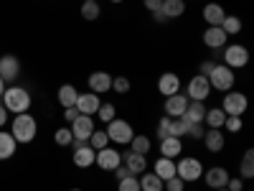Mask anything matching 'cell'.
<instances>
[{
	"mask_svg": "<svg viewBox=\"0 0 254 191\" xmlns=\"http://www.w3.org/2000/svg\"><path fill=\"white\" fill-rule=\"evenodd\" d=\"M3 104H5V110L8 112H15V115H23V112H28V107H31V95H28V90H23V87H8L5 92H3Z\"/></svg>",
	"mask_w": 254,
	"mask_h": 191,
	"instance_id": "cell-1",
	"label": "cell"
},
{
	"mask_svg": "<svg viewBox=\"0 0 254 191\" xmlns=\"http://www.w3.org/2000/svg\"><path fill=\"white\" fill-rule=\"evenodd\" d=\"M36 133H38V125H36V117L33 115H28V112H23V115H15V120H13V127H10V135L15 138V143H31L33 138H36Z\"/></svg>",
	"mask_w": 254,
	"mask_h": 191,
	"instance_id": "cell-2",
	"label": "cell"
},
{
	"mask_svg": "<svg viewBox=\"0 0 254 191\" xmlns=\"http://www.w3.org/2000/svg\"><path fill=\"white\" fill-rule=\"evenodd\" d=\"M234 82H237L234 69H229L226 64H216L208 74V84H211V90H216V92H231L234 90Z\"/></svg>",
	"mask_w": 254,
	"mask_h": 191,
	"instance_id": "cell-3",
	"label": "cell"
},
{
	"mask_svg": "<svg viewBox=\"0 0 254 191\" xmlns=\"http://www.w3.org/2000/svg\"><path fill=\"white\" fill-rule=\"evenodd\" d=\"M107 138H110V143H117V145H130V140H132V135H135V130H132V125L127 122V120H120V117H115V120H110L107 122Z\"/></svg>",
	"mask_w": 254,
	"mask_h": 191,
	"instance_id": "cell-4",
	"label": "cell"
},
{
	"mask_svg": "<svg viewBox=\"0 0 254 191\" xmlns=\"http://www.w3.org/2000/svg\"><path fill=\"white\" fill-rule=\"evenodd\" d=\"M176 176L183 179L186 184L198 181V179L203 176V163H201V158H193V156L181 158V161L176 163Z\"/></svg>",
	"mask_w": 254,
	"mask_h": 191,
	"instance_id": "cell-5",
	"label": "cell"
},
{
	"mask_svg": "<svg viewBox=\"0 0 254 191\" xmlns=\"http://www.w3.org/2000/svg\"><path fill=\"white\" fill-rule=\"evenodd\" d=\"M249 107V99L244 92H224V102L221 110L226 112V117H242Z\"/></svg>",
	"mask_w": 254,
	"mask_h": 191,
	"instance_id": "cell-6",
	"label": "cell"
},
{
	"mask_svg": "<svg viewBox=\"0 0 254 191\" xmlns=\"http://www.w3.org/2000/svg\"><path fill=\"white\" fill-rule=\"evenodd\" d=\"M224 64L229 69H242L249 64V49L242 46V44H226L224 46Z\"/></svg>",
	"mask_w": 254,
	"mask_h": 191,
	"instance_id": "cell-7",
	"label": "cell"
},
{
	"mask_svg": "<svg viewBox=\"0 0 254 191\" xmlns=\"http://www.w3.org/2000/svg\"><path fill=\"white\" fill-rule=\"evenodd\" d=\"M211 95V84H208V77H201L196 74L193 79H190L186 84V97L188 99H193V102H206Z\"/></svg>",
	"mask_w": 254,
	"mask_h": 191,
	"instance_id": "cell-8",
	"label": "cell"
},
{
	"mask_svg": "<svg viewBox=\"0 0 254 191\" xmlns=\"http://www.w3.org/2000/svg\"><path fill=\"white\" fill-rule=\"evenodd\" d=\"M94 163L102 168V171H115V168L122 163V153L117 151V148H102V151H97V158Z\"/></svg>",
	"mask_w": 254,
	"mask_h": 191,
	"instance_id": "cell-9",
	"label": "cell"
},
{
	"mask_svg": "<svg viewBox=\"0 0 254 191\" xmlns=\"http://www.w3.org/2000/svg\"><path fill=\"white\" fill-rule=\"evenodd\" d=\"M71 135H74V140H89V135L94 133V120H92V115H79L74 122H71Z\"/></svg>",
	"mask_w": 254,
	"mask_h": 191,
	"instance_id": "cell-10",
	"label": "cell"
},
{
	"mask_svg": "<svg viewBox=\"0 0 254 191\" xmlns=\"http://www.w3.org/2000/svg\"><path fill=\"white\" fill-rule=\"evenodd\" d=\"M18 74H20V61H18V56H13V54L0 56V77H3V82H5V84H8V82H15Z\"/></svg>",
	"mask_w": 254,
	"mask_h": 191,
	"instance_id": "cell-11",
	"label": "cell"
},
{
	"mask_svg": "<svg viewBox=\"0 0 254 191\" xmlns=\"http://www.w3.org/2000/svg\"><path fill=\"white\" fill-rule=\"evenodd\" d=\"M201 179L206 181L208 189H226V181L231 176H229V171H226L224 166H214V168H208V171H203Z\"/></svg>",
	"mask_w": 254,
	"mask_h": 191,
	"instance_id": "cell-12",
	"label": "cell"
},
{
	"mask_svg": "<svg viewBox=\"0 0 254 191\" xmlns=\"http://www.w3.org/2000/svg\"><path fill=\"white\" fill-rule=\"evenodd\" d=\"M158 92L163 97H171V95H178L181 92V77L173 74V72H165L158 77Z\"/></svg>",
	"mask_w": 254,
	"mask_h": 191,
	"instance_id": "cell-13",
	"label": "cell"
},
{
	"mask_svg": "<svg viewBox=\"0 0 254 191\" xmlns=\"http://www.w3.org/2000/svg\"><path fill=\"white\" fill-rule=\"evenodd\" d=\"M99 104H102L99 95H94V92H84V95L76 97V104H74V107L79 110V115H97Z\"/></svg>",
	"mask_w": 254,
	"mask_h": 191,
	"instance_id": "cell-14",
	"label": "cell"
},
{
	"mask_svg": "<svg viewBox=\"0 0 254 191\" xmlns=\"http://www.w3.org/2000/svg\"><path fill=\"white\" fill-rule=\"evenodd\" d=\"M186 107H188V97L181 95V92H178V95H171V97H165V104H163V110H165L168 117H183Z\"/></svg>",
	"mask_w": 254,
	"mask_h": 191,
	"instance_id": "cell-15",
	"label": "cell"
},
{
	"mask_svg": "<svg viewBox=\"0 0 254 191\" xmlns=\"http://www.w3.org/2000/svg\"><path fill=\"white\" fill-rule=\"evenodd\" d=\"M226 41H229V36L221 31V26H208V28L203 31V44H206L208 49H214V51L224 49Z\"/></svg>",
	"mask_w": 254,
	"mask_h": 191,
	"instance_id": "cell-16",
	"label": "cell"
},
{
	"mask_svg": "<svg viewBox=\"0 0 254 191\" xmlns=\"http://www.w3.org/2000/svg\"><path fill=\"white\" fill-rule=\"evenodd\" d=\"M94 158H97V151H94L89 143L74 148V166L76 168H92L94 166Z\"/></svg>",
	"mask_w": 254,
	"mask_h": 191,
	"instance_id": "cell-17",
	"label": "cell"
},
{
	"mask_svg": "<svg viewBox=\"0 0 254 191\" xmlns=\"http://www.w3.org/2000/svg\"><path fill=\"white\" fill-rule=\"evenodd\" d=\"M87 82H89V92H94V95H104L112 90V74H107V72H94V74H89Z\"/></svg>",
	"mask_w": 254,
	"mask_h": 191,
	"instance_id": "cell-18",
	"label": "cell"
},
{
	"mask_svg": "<svg viewBox=\"0 0 254 191\" xmlns=\"http://www.w3.org/2000/svg\"><path fill=\"white\" fill-rule=\"evenodd\" d=\"M203 145L208 148L211 153H219V151H224L226 138H224V133L219 130V127H208V130L203 133Z\"/></svg>",
	"mask_w": 254,
	"mask_h": 191,
	"instance_id": "cell-19",
	"label": "cell"
},
{
	"mask_svg": "<svg viewBox=\"0 0 254 191\" xmlns=\"http://www.w3.org/2000/svg\"><path fill=\"white\" fill-rule=\"evenodd\" d=\"M122 163L130 168V174H132V176H140V174L147 171V158L140 156V153H132V151H127V153L122 156Z\"/></svg>",
	"mask_w": 254,
	"mask_h": 191,
	"instance_id": "cell-20",
	"label": "cell"
},
{
	"mask_svg": "<svg viewBox=\"0 0 254 191\" xmlns=\"http://www.w3.org/2000/svg\"><path fill=\"white\" fill-rule=\"evenodd\" d=\"M153 174L160 179V181H168V179H173L176 176V158H158L155 161V168H153Z\"/></svg>",
	"mask_w": 254,
	"mask_h": 191,
	"instance_id": "cell-21",
	"label": "cell"
},
{
	"mask_svg": "<svg viewBox=\"0 0 254 191\" xmlns=\"http://www.w3.org/2000/svg\"><path fill=\"white\" fill-rule=\"evenodd\" d=\"M181 153H183L181 138H163L160 140V156L163 158H178Z\"/></svg>",
	"mask_w": 254,
	"mask_h": 191,
	"instance_id": "cell-22",
	"label": "cell"
},
{
	"mask_svg": "<svg viewBox=\"0 0 254 191\" xmlns=\"http://www.w3.org/2000/svg\"><path fill=\"white\" fill-rule=\"evenodd\" d=\"M226 18V10L219 5V3H208L203 8V20L208 26H221V20Z\"/></svg>",
	"mask_w": 254,
	"mask_h": 191,
	"instance_id": "cell-23",
	"label": "cell"
},
{
	"mask_svg": "<svg viewBox=\"0 0 254 191\" xmlns=\"http://www.w3.org/2000/svg\"><path fill=\"white\" fill-rule=\"evenodd\" d=\"M76 97H79V92H76L74 84H61V87H59V95H56V99H59L61 107H74V104H76Z\"/></svg>",
	"mask_w": 254,
	"mask_h": 191,
	"instance_id": "cell-24",
	"label": "cell"
},
{
	"mask_svg": "<svg viewBox=\"0 0 254 191\" xmlns=\"http://www.w3.org/2000/svg\"><path fill=\"white\" fill-rule=\"evenodd\" d=\"M206 110H208V107H206L203 102H193V99H188V107H186L183 117H186L188 122H203Z\"/></svg>",
	"mask_w": 254,
	"mask_h": 191,
	"instance_id": "cell-25",
	"label": "cell"
},
{
	"mask_svg": "<svg viewBox=\"0 0 254 191\" xmlns=\"http://www.w3.org/2000/svg\"><path fill=\"white\" fill-rule=\"evenodd\" d=\"M160 10L165 13V18H168V20L181 18V15L186 13V0H163Z\"/></svg>",
	"mask_w": 254,
	"mask_h": 191,
	"instance_id": "cell-26",
	"label": "cell"
},
{
	"mask_svg": "<svg viewBox=\"0 0 254 191\" xmlns=\"http://www.w3.org/2000/svg\"><path fill=\"white\" fill-rule=\"evenodd\" d=\"M15 138L10 135V133H5V130H0V161H8V158H13V153H15Z\"/></svg>",
	"mask_w": 254,
	"mask_h": 191,
	"instance_id": "cell-27",
	"label": "cell"
},
{
	"mask_svg": "<svg viewBox=\"0 0 254 191\" xmlns=\"http://www.w3.org/2000/svg\"><path fill=\"white\" fill-rule=\"evenodd\" d=\"M137 181H140V191H163V181H160L153 171H150V174H147V171L140 174Z\"/></svg>",
	"mask_w": 254,
	"mask_h": 191,
	"instance_id": "cell-28",
	"label": "cell"
},
{
	"mask_svg": "<svg viewBox=\"0 0 254 191\" xmlns=\"http://www.w3.org/2000/svg\"><path fill=\"white\" fill-rule=\"evenodd\" d=\"M150 148H153V143H150L147 135H132V140H130V151L132 153L147 156V153H150Z\"/></svg>",
	"mask_w": 254,
	"mask_h": 191,
	"instance_id": "cell-29",
	"label": "cell"
},
{
	"mask_svg": "<svg viewBox=\"0 0 254 191\" xmlns=\"http://www.w3.org/2000/svg\"><path fill=\"white\" fill-rule=\"evenodd\" d=\"M224 120H226V112L221 110V107H211V110H206V117H203V122L208 125V127H224Z\"/></svg>",
	"mask_w": 254,
	"mask_h": 191,
	"instance_id": "cell-30",
	"label": "cell"
},
{
	"mask_svg": "<svg viewBox=\"0 0 254 191\" xmlns=\"http://www.w3.org/2000/svg\"><path fill=\"white\" fill-rule=\"evenodd\" d=\"M239 176L242 179H254V151L252 148L244 151V158H242V166H239Z\"/></svg>",
	"mask_w": 254,
	"mask_h": 191,
	"instance_id": "cell-31",
	"label": "cell"
},
{
	"mask_svg": "<svg viewBox=\"0 0 254 191\" xmlns=\"http://www.w3.org/2000/svg\"><path fill=\"white\" fill-rule=\"evenodd\" d=\"M221 31H224L226 36H237V33L242 31V18H239V15H226V18L221 20Z\"/></svg>",
	"mask_w": 254,
	"mask_h": 191,
	"instance_id": "cell-32",
	"label": "cell"
},
{
	"mask_svg": "<svg viewBox=\"0 0 254 191\" xmlns=\"http://www.w3.org/2000/svg\"><path fill=\"white\" fill-rule=\"evenodd\" d=\"M188 127H190V122H188L186 117H173V122H171V135H173V138H186V135H188Z\"/></svg>",
	"mask_w": 254,
	"mask_h": 191,
	"instance_id": "cell-33",
	"label": "cell"
},
{
	"mask_svg": "<svg viewBox=\"0 0 254 191\" xmlns=\"http://www.w3.org/2000/svg\"><path fill=\"white\" fill-rule=\"evenodd\" d=\"M97 117H99L102 122H110V120L117 117V107H115L112 102H102V104H99V110H97Z\"/></svg>",
	"mask_w": 254,
	"mask_h": 191,
	"instance_id": "cell-34",
	"label": "cell"
},
{
	"mask_svg": "<svg viewBox=\"0 0 254 191\" xmlns=\"http://www.w3.org/2000/svg\"><path fill=\"white\" fill-rule=\"evenodd\" d=\"M94 151H102V148H107L110 145V138H107V133L104 130H94L92 135H89V140H87Z\"/></svg>",
	"mask_w": 254,
	"mask_h": 191,
	"instance_id": "cell-35",
	"label": "cell"
},
{
	"mask_svg": "<svg viewBox=\"0 0 254 191\" xmlns=\"http://www.w3.org/2000/svg\"><path fill=\"white\" fill-rule=\"evenodd\" d=\"M99 15H102L99 3H81V18L84 20H97Z\"/></svg>",
	"mask_w": 254,
	"mask_h": 191,
	"instance_id": "cell-36",
	"label": "cell"
},
{
	"mask_svg": "<svg viewBox=\"0 0 254 191\" xmlns=\"http://www.w3.org/2000/svg\"><path fill=\"white\" fill-rule=\"evenodd\" d=\"M54 140H56V145H71L74 143V135H71L69 127H59V130L54 133Z\"/></svg>",
	"mask_w": 254,
	"mask_h": 191,
	"instance_id": "cell-37",
	"label": "cell"
},
{
	"mask_svg": "<svg viewBox=\"0 0 254 191\" xmlns=\"http://www.w3.org/2000/svg\"><path fill=\"white\" fill-rule=\"evenodd\" d=\"M171 122H173V117H168V115L158 120V138H160V140H163V138H173V135H171Z\"/></svg>",
	"mask_w": 254,
	"mask_h": 191,
	"instance_id": "cell-38",
	"label": "cell"
},
{
	"mask_svg": "<svg viewBox=\"0 0 254 191\" xmlns=\"http://www.w3.org/2000/svg\"><path fill=\"white\" fill-rule=\"evenodd\" d=\"M112 90L117 95H127L130 92V79L127 77H112Z\"/></svg>",
	"mask_w": 254,
	"mask_h": 191,
	"instance_id": "cell-39",
	"label": "cell"
},
{
	"mask_svg": "<svg viewBox=\"0 0 254 191\" xmlns=\"http://www.w3.org/2000/svg\"><path fill=\"white\" fill-rule=\"evenodd\" d=\"M117 191H140V181H137V176H130V179L117 181Z\"/></svg>",
	"mask_w": 254,
	"mask_h": 191,
	"instance_id": "cell-40",
	"label": "cell"
},
{
	"mask_svg": "<svg viewBox=\"0 0 254 191\" xmlns=\"http://www.w3.org/2000/svg\"><path fill=\"white\" fill-rule=\"evenodd\" d=\"M183 189H186V181H183V179H178V176L163 181V191H183Z\"/></svg>",
	"mask_w": 254,
	"mask_h": 191,
	"instance_id": "cell-41",
	"label": "cell"
},
{
	"mask_svg": "<svg viewBox=\"0 0 254 191\" xmlns=\"http://www.w3.org/2000/svg\"><path fill=\"white\" fill-rule=\"evenodd\" d=\"M203 133H206L203 122H190V127H188V138H193V140H203Z\"/></svg>",
	"mask_w": 254,
	"mask_h": 191,
	"instance_id": "cell-42",
	"label": "cell"
},
{
	"mask_svg": "<svg viewBox=\"0 0 254 191\" xmlns=\"http://www.w3.org/2000/svg\"><path fill=\"white\" fill-rule=\"evenodd\" d=\"M224 127H226L229 133H242L244 122H242V117H226V120H224Z\"/></svg>",
	"mask_w": 254,
	"mask_h": 191,
	"instance_id": "cell-43",
	"label": "cell"
},
{
	"mask_svg": "<svg viewBox=\"0 0 254 191\" xmlns=\"http://www.w3.org/2000/svg\"><path fill=\"white\" fill-rule=\"evenodd\" d=\"M216 67V61L214 59H206V61H201V67H198V74L201 77H208L211 74V69H214Z\"/></svg>",
	"mask_w": 254,
	"mask_h": 191,
	"instance_id": "cell-44",
	"label": "cell"
},
{
	"mask_svg": "<svg viewBox=\"0 0 254 191\" xmlns=\"http://www.w3.org/2000/svg\"><path fill=\"white\" fill-rule=\"evenodd\" d=\"M115 176H117V181H122V179H130L132 174H130V168H127L125 163H120V166L115 168Z\"/></svg>",
	"mask_w": 254,
	"mask_h": 191,
	"instance_id": "cell-45",
	"label": "cell"
},
{
	"mask_svg": "<svg viewBox=\"0 0 254 191\" xmlns=\"http://www.w3.org/2000/svg\"><path fill=\"white\" fill-rule=\"evenodd\" d=\"M226 189H229V191H242V189H244V181H242V179H229V181H226Z\"/></svg>",
	"mask_w": 254,
	"mask_h": 191,
	"instance_id": "cell-46",
	"label": "cell"
},
{
	"mask_svg": "<svg viewBox=\"0 0 254 191\" xmlns=\"http://www.w3.org/2000/svg\"><path fill=\"white\" fill-rule=\"evenodd\" d=\"M76 117H79V110H76V107H64V120L74 122Z\"/></svg>",
	"mask_w": 254,
	"mask_h": 191,
	"instance_id": "cell-47",
	"label": "cell"
},
{
	"mask_svg": "<svg viewBox=\"0 0 254 191\" xmlns=\"http://www.w3.org/2000/svg\"><path fill=\"white\" fill-rule=\"evenodd\" d=\"M160 5H163V0H145V8L150 10V13H155V10H160Z\"/></svg>",
	"mask_w": 254,
	"mask_h": 191,
	"instance_id": "cell-48",
	"label": "cell"
},
{
	"mask_svg": "<svg viewBox=\"0 0 254 191\" xmlns=\"http://www.w3.org/2000/svg\"><path fill=\"white\" fill-rule=\"evenodd\" d=\"M5 120H8V110H5V104L0 102V127L5 125Z\"/></svg>",
	"mask_w": 254,
	"mask_h": 191,
	"instance_id": "cell-49",
	"label": "cell"
},
{
	"mask_svg": "<svg viewBox=\"0 0 254 191\" xmlns=\"http://www.w3.org/2000/svg\"><path fill=\"white\" fill-rule=\"evenodd\" d=\"M153 18H155V20H158V23H165V20H168V18H165V13H163V10H155V13H153Z\"/></svg>",
	"mask_w": 254,
	"mask_h": 191,
	"instance_id": "cell-50",
	"label": "cell"
},
{
	"mask_svg": "<svg viewBox=\"0 0 254 191\" xmlns=\"http://www.w3.org/2000/svg\"><path fill=\"white\" fill-rule=\"evenodd\" d=\"M3 92H5V82H3V77H0V97H3Z\"/></svg>",
	"mask_w": 254,
	"mask_h": 191,
	"instance_id": "cell-51",
	"label": "cell"
},
{
	"mask_svg": "<svg viewBox=\"0 0 254 191\" xmlns=\"http://www.w3.org/2000/svg\"><path fill=\"white\" fill-rule=\"evenodd\" d=\"M81 3H99V0H81Z\"/></svg>",
	"mask_w": 254,
	"mask_h": 191,
	"instance_id": "cell-52",
	"label": "cell"
},
{
	"mask_svg": "<svg viewBox=\"0 0 254 191\" xmlns=\"http://www.w3.org/2000/svg\"><path fill=\"white\" fill-rule=\"evenodd\" d=\"M214 191H229V189H214Z\"/></svg>",
	"mask_w": 254,
	"mask_h": 191,
	"instance_id": "cell-53",
	"label": "cell"
},
{
	"mask_svg": "<svg viewBox=\"0 0 254 191\" xmlns=\"http://www.w3.org/2000/svg\"><path fill=\"white\" fill-rule=\"evenodd\" d=\"M112 3H125V0H112Z\"/></svg>",
	"mask_w": 254,
	"mask_h": 191,
	"instance_id": "cell-54",
	"label": "cell"
},
{
	"mask_svg": "<svg viewBox=\"0 0 254 191\" xmlns=\"http://www.w3.org/2000/svg\"><path fill=\"white\" fill-rule=\"evenodd\" d=\"M71 191H81V189H71Z\"/></svg>",
	"mask_w": 254,
	"mask_h": 191,
	"instance_id": "cell-55",
	"label": "cell"
}]
</instances>
